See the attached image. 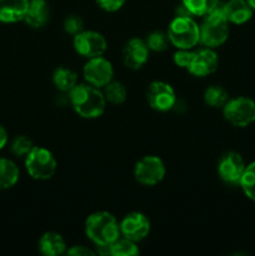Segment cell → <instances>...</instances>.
I'll return each mask as SVG.
<instances>
[{"label": "cell", "mask_w": 255, "mask_h": 256, "mask_svg": "<svg viewBox=\"0 0 255 256\" xmlns=\"http://www.w3.org/2000/svg\"><path fill=\"white\" fill-rule=\"evenodd\" d=\"M69 102L78 115L84 119H96L105 112L106 100L96 86L80 84L69 92Z\"/></svg>", "instance_id": "6da1fadb"}, {"label": "cell", "mask_w": 255, "mask_h": 256, "mask_svg": "<svg viewBox=\"0 0 255 256\" xmlns=\"http://www.w3.org/2000/svg\"><path fill=\"white\" fill-rule=\"evenodd\" d=\"M85 234L98 248L109 246L120 238L119 222L110 212H94L85 222Z\"/></svg>", "instance_id": "7a4b0ae2"}, {"label": "cell", "mask_w": 255, "mask_h": 256, "mask_svg": "<svg viewBox=\"0 0 255 256\" xmlns=\"http://www.w3.org/2000/svg\"><path fill=\"white\" fill-rule=\"evenodd\" d=\"M229 36V22L225 18L222 6L218 5L205 15L200 26V42L206 48H218L224 44Z\"/></svg>", "instance_id": "3957f363"}, {"label": "cell", "mask_w": 255, "mask_h": 256, "mask_svg": "<svg viewBox=\"0 0 255 256\" xmlns=\"http://www.w3.org/2000/svg\"><path fill=\"white\" fill-rule=\"evenodd\" d=\"M168 38L178 49H192L200 42V26L192 16H175L168 29Z\"/></svg>", "instance_id": "277c9868"}, {"label": "cell", "mask_w": 255, "mask_h": 256, "mask_svg": "<svg viewBox=\"0 0 255 256\" xmlns=\"http://www.w3.org/2000/svg\"><path fill=\"white\" fill-rule=\"evenodd\" d=\"M56 159L50 150L34 146L25 156V169L35 180H49L56 172Z\"/></svg>", "instance_id": "5b68a950"}, {"label": "cell", "mask_w": 255, "mask_h": 256, "mask_svg": "<svg viewBox=\"0 0 255 256\" xmlns=\"http://www.w3.org/2000/svg\"><path fill=\"white\" fill-rule=\"evenodd\" d=\"M225 120L236 128H245L255 122V102L250 98L239 96L228 100L222 106Z\"/></svg>", "instance_id": "8992f818"}, {"label": "cell", "mask_w": 255, "mask_h": 256, "mask_svg": "<svg viewBox=\"0 0 255 256\" xmlns=\"http://www.w3.org/2000/svg\"><path fill=\"white\" fill-rule=\"evenodd\" d=\"M165 172L166 170H165L164 162L155 155L142 158L134 168V176L136 182L146 186L159 184L164 179Z\"/></svg>", "instance_id": "52a82bcc"}, {"label": "cell", "mask_w": 255, "mask_h": 256, "mask_svg": "<svg viewBox=\"0 0 255 256\" xmlns=\"http://www.w3.org/2000/svg\"><path fill=\"white\" fill-rule=\"evenodd\" d=\"M72 45L78 54L88 58V59L102 56L108 49L106 39L100 32H92V30L80 32L74 35Z\"/></svg>", "instance_id": "ba28073f"}, {"label": "cell", "mask_w": 255, "mask_h": 256, "mask_svg": "<svg viewBox=\"0 0 255 256\" xmlns=\"http://www.w3.org/2000/svg\"><path fill=\"white\" fill-rule=\"evenodd\" d=\"M245 168L246 165L239 152H226L218 162V174L225 184L236 186L240 184Z\"/></svg>", "instance_id": "9c48e42d"}, {"label": "cell", "mask_w": 255, "mask_h": 256, "mask_svg": "<svg viewBox=\"0 0 255 256\" xmlns=\"http://www.w3.org/2000/svg\"><path fill=\"white\" fill-rule=\"evenodd\" d=\"M85 80L90 85L96 88H104L109 84L114 76V69L112 62L102 56L92 58L88 60L82 69Z\"/></svg>", "instance_id": "30bf717a"}, {"label": "cell", "mask_w": 255, "mask_h": 256, "mask_svg": "<svg viewBox=\"0 0 255 256\" xmlns=\"http://www.w3.org/2000/svg\"><path fill=\"white\" fill-rule=\"evenodd\" d=\"M120 234L132 242H142L149 235L150 222L142 212H130L119 224Z\"/></svg>", "instance_id": "8fae6325"}, {"label": "cell", "mask_w": 255, "mask_h": 256, "mask_svg": "<svg viewBox=\"0 0 255 256\" xmlns=\"http://www.w3.org/2000/svg\"><path fill=\"white\" fill-rule=\"evenodd\" d=\"M148 102L158 112H168L176 104V95L172 85L165 82H154L148 89Z\"/></svg>", "instance_id": "7c38bea8"}, {"label": "cell", "mask_w": 255, "mask_h": 256, "mask_svg": "<svg viewBox=\"0 0 255 256\" xmlns=\"http://www.w3.org/2000/svg\"><path fill=\"white\" fill-rule=\"evenodd\" d=\"M218 65H219V58L216 52L212 48H205L194 52L188 70L194 76L202 78L212 74L218 69Z\"/></svg>", "instance_id": "4fadbf2b"}, {"label": "cell", "mask_w": 255, "mask_h": 256, "mask_svg": "<svg viewBox=\"0 0 255 256\" xmlns=\"http://www.w3.org/2000/svg\"><path fill=\"white\" fill-rule=\"evenodd\" d=\"M148 59H149V48L146 42L139 38L130 39L122 48V60L125 66L129 69H140L148 62Z\"/></svg>", "instance_id": "5bb4252c"}, {"label": "cell", "mask_w": 255, "mask_h": 256, "mask_svg": "<svg viewBox=\"0 0 255 256\" xmlns=\"http://www.w3.org/2000/svg\"><path fill=\"white\" fill-rule=\"evenodd\" d=\"M29 0H0V22L12 24L24 20Z\"/></svg>", "instance_id": "9a60e30c"}, {"label": "cell", "mask_w": 255, "mask_h": 256, "mask_svg": "<svg viewBox=\"0 0 255 256\" xmlns=\"http://www.w3.org/2000/svg\"><path fill=\"white\" fill-rule=\"evenodd\" d=\"M222 12L228 22L240 25L252 19L254 10L246 0H229L222 5Z\"/></svg>", "instance_id": "2e32d148"}, {"label": "cell", "mask_w": 255, "mask_h": 256, "mask_svg": "<svg viewBox=\"0 0 255 256\" xmlns=\"http://www.w3.org/2000/svg\"><path fill=\"white\" fill-rule=\"evenodd\" d=\"M49 19V5L46 0H29L24 22L30 28L39 29L48 22Z\"/></svg>", "instance_id": "e0dca14e"}, {"label": "cell", "mask_w": 255, "mask_h": 256, "mask_svg": "<svg viewBox=\"0 0 255 256\" xmlns=\"http://www.w3.org/2000/svg\"><path fill=\"white\" fill-rule=\"evenodd\" d=\"M40 252L45 256H59L66 252V244L60 234L54 232H45L39 240Z\"/></svg>", "instance_id": "ac0fdd59"}, {"label": "cell", "mask_w": 255, "mask_h": 256, "mask_svg": "<svg viewBox=\"0 0 255 256\" xmlns=\"http://www.w3.org/2000/svg\"><path fill=\"white\" fill-rule=\"evenodd\" d=\"M20 172L12 160L0 158V190H6L15 186L19 182Z\"/></svg>", "instance_id": "d6986e66"}, {"label": "cell", "mask_w": 255, "mask_h": 256, "mask_svg": "<svg viewBox=\"0 0 255 256\" xmlns=\"http://www.w3.org/2000/svg\"><path fill=\"white\" fill-rule=\"evenodd\" d=\"M78 75L69 68L60 66L52 74V82L55 88L62 92H70L76 86Z\"/></svg>", "instance_id": "ffe728a7"}, {"label": "cell", "mask_w": 255, "mask_h": 256, "mask_svg": "<svg viewBox=\"0 0 255 256\" xmlns=\"http://www.w3.org/2000/svg\"><path fill=\"white\" fill-rule=\"evenodd\" d=\"M102 94H104L105 100H106V102H112V104H115V105L122 104V102L126 100V96H128V92L125 85L122 84V82H112V80L109 82V84L105 85Z\"/></svg>", "instance_id": "44dd1931"}, {"label": "cell", "mask_w": 255, "mask_h": 256, "mask_svg": "<svg viewBox=\"0 0 255 256\" xmlns=\"http://www.w3.org/2000/svg\"><path fill=\"white\" fill-rule=\"evenodd\" d=\"M192 16H205L219 5V0H182Z\"/></svg>", "instance_id": "7402d4cb"}, {"label": "cell", "mask_w": 255, "mask_h": 256, "mask_svg": "<svg viewBox=\"0 0 255 256\" xmlns=\"http://www.w3.org/2000/svg\"><path fill=\"white\" fill-rule=\"evenodd\" d=\"M229 100V94L220 85H212L204 92V102L212 108H222Z\"/></svg>", "instance_id": "603a6c76"}, {"label": "cell", "mask_w": 255, "mask_h": 256, "mask_svg": "<svg viewBox=\"0 0 255 256\" xmlns=\"http://www.w3.org/2000/svg\"><path fill=\"white\" fill-rule=\"evenodd\" d=\"M109 254L112 256H134L139 254L135 242L126 238H118L114 242L109 245Z\"/></svg>", "instance_id": "cb8c5ba5"}, {"label": "cell", "mask_w": 255, "mask_h": 256, "mask_svg": "<svg viewBox=\"0 0 255 256\" xmlns=\"http://www.w3.org/2000/svg\"><path fill=\"white\" fill-rule=\"evenodd\" d=\"M239 186L242 188L244 194L255 202V162L245 168Z\"/></svg>", "instance_id": "d4e9b609"}, {"label": "cell", "mask_w": 255, "mask_h": 256, "mask_svg": "<svg viewBox=\"0 0 255 256\" xmlns=\"http://www.w3.org/2000/svg\"><path fill=\"white\" fill-rule=\"evenodd\" d=\"M34 146L35 145L32 144V140L29 136L19 135V136H16L12 140L10 150H12V152L15 156H26Z\"/></svg>", "instance_id": "484cf974"}, {"label": "cell", "mask_w": 255, "mask_h": 256, "mask_svg": "<svg viewBox=\"0 0 255 256\" xmlns=\"http://www.w3.org/2000/svg\"><path fill=\"white\" fill-rule=\"evenodd\" d=\"M169 42V38L162 32H152L146 38L148 48L152 52H164L168 49Z\"/></svg>", "instance_id": "4316f807"}, {"label": "cell", "mask_w": 255, "mask_h": 256, "mask_svg": "<svg viewBox=\"0 0 255 256\" xmlns=\"http://www.w3.org/2000/svg\"><path fill=\"white\" fill-rule=\"evenodd\" d=\"M82 26H84V22L78 15H69L68 18H65L64 30L68 34L76 35L78 32H82Z\"/></svg>", "instance_id": "83f0119b"}, {"label": "cell", "mask_w": 255, "mask_h": 256, "mask_svg": "<svg viewBox=\"0 0 255 256\" xmlns=\"http://www.w3.org/2000/svg\"><path fill=\"white\" fill-rule=\"evenodd\" d=\"M192 55L194 52H190V49H179V52L174 54V62L178 66L188 69L192 60Z\"/></svg>", "instance_id": "f1b7e54d"}, {"label": "cell", "mask_w": 255, "mask_h": 256, "mask_svg": "<svg viewBox=\"0 0 255 256\" xmlns=\"http://www.w3.org/2000/svg\"><path fill=\"white\" fill-rule=\"evenodd\" d=\"M126 0H96L98 5L102 8V10L109 12H118L119 9H122V5L125 4Z\"/></svg>", "instance_id": "f546056e"}, {"label": "cell", "mask_w": 255, "mask_h": 256, "mask_svg": "<svg viewBox=\"0 0 255 256\" xmlns=\"http://www.w3.org/2000/svg\"><path fill=\"white\" fill-rule=\"evenodd\" d=\"M68 255H74V256H88V255H94L95 252L90 250L89 248L84 246V245H76L72 246V249L66 250Z\"/></svg>", "instance_id": "4dcf8cb0"}, {"label": "cell", "mask_w": 255, "mask_h": 256, "mask_svg": "<svg viewBox=\"0 0 255 256\" xmlns=\"http://www.w3.org/2000/svg\"><path fill=\"white\" fill-rule=\"evenodd\" d=\"M8 144V132L2 124H0V150L4 149L5 145Z\"/></svg>", "instance_id": "1f68e13d"}, {"label": "cell", "mask_w": 255, "mask_h": 256, "mask_svg": "<svg viewBox=\"0 0 255 256\" xmlns=\"http://www.w3.org/2000/svg\"><path fill=\"white\" fill-rule=\"evenodd\" d=\"M246 2H249V5L252 8V10H255V0H246Z\"/></svg>", "instance_id": "d6a6232c"}]
</instances>
